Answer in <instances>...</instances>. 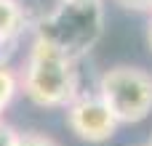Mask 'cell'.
I'll list each match as a JSON object with an SVG mask.
<instances>
[{
    "label": "cell",
    "instance_id": "1",
    "mask_svg": "<svg viewBox=\"0 0 152 146\" xmlns=\"http://www.w3.org/2000/svg\"><path fill=\"white\" fill-rule=\"evenodd\" d=\"M77 61L56 51L40 37H32V45L19 74V88L40 109H67L77 98Z\"/></svg>",
    "mask_w": 152,
    "mask_h": 146
},
{
    "label": "cell",
    "instance_id": "2",
    "mask_svg": "<svg viewBox=\"0 0 152 146\" xmlns=\"http://www.w3.org/2000/svg\"><path fill=\"white\" fill-rule=\"evenodd\" d=\"M104 35V5L102 3H59L35 24V37L45 40L72 61L83 59L96 48Z\"/></svg>",
    "mask_w": 152,
    "mask_h": 146
},
{
    "label": "cell",
    "instance_id": "3",
    "mask_svg": "<svg viewBox=\"0 0 152 146\" xmlns=\"http://www.w3.org/2000/svg\"><path fill=\"white\" fill-rule=\"evenodd\" d=\"M99 98L120 125H136L152 112V74L139 66H112L99 77Z\"/></svg>",
    "mask_w": 152,
    "mask_h": 146
},
{
    "label": "cell",
    "instance_id": "4",
    "mask_svg": "<svg viewBox=\"0 0 152 146\" xmlns=\"http://www.w3.org/2000/svg\"><path fill=\"white\" fill-rule=\"evenodd\" d=\"M67 128L88 144H104L110 141L120 122L115 120V114L110 112V106L96 96H77L69 106H67Z\"/></svg>",
    "mask_w": 152,
    "mask_h": 146
},
{
    "label": "cell",
    "instance_id": "5",
    "mask_svg": "<svg viewBox=\"0 0 152 146\" xmlns=\"http://www.w3.org/2000/svg\"><path fill=\"white\" fill-rule=\"evenodd\" d=\"M27 29V11L19 0H0V45L16 43Z\"/></svg>",
    "mask_w": 152,
    "mask_h": 146
},
{
    "label": "cell",
    "instance_id": "6",
    "mask_svg": "<svg viewBox=\"0 0 152 146\" xmlns=\"http://www.w3.org/2000/svg\"><path fill=\"white\" fill-rule=\"evenodd\" d=\"M16 90H19V74L0 64V114L8 109V104L13 101Z\"/></svg>",
    "mask_w": 152,
    "mask_h": 146
},
{
    "label": "cell",
    "instance_id": "7",
    "mask_svg": "<svg viewBox=\"0 0 152 146\" xmlns=\"http://www.w3.org/2000/svg\"><path fill=\"white\" fill-rule=\"evenodd\" d=\"M16 146H59V144L45 133H19Z\"/></svg>",
    "mask_w": 152,
    "mask_h": 146
},
{
    "label": "cell",
    "instance_id": "8",
    "mask_svg": "<svg viewBox=\"0 0 152 146\" xmlns=\"http://www.w3.org/2000/svg\"><path fill=\"white\" fill-rule=\"evenodd\" d=\"M115 5L126 8V11H136V13H152V0H112Z\"/></svg>",
    "mask_w": 152,
    "mask_h": 146
},
{
    "label": "cell",
    "instance_id": "9",
    "mask_svg": "<svg viewBox=\"0 0 152 146\" xmlns=\"http://www.w3.org/2000/svg\"><path fill=\"white\" fill-rule=\"evenodd\" d=\"M16 141H19V133L8 122L0 120V146H16Z\"/></svg>",
    "mask_w": 152,
    "mask_h": 146
},
{
    "label": "cell",
    "instance_id": "10",
    "mask_svg": "<svg viewBox=\"0 0 152 146\" xmlns=\"http://www.w3.org/2000/svg\"><path fill=\"white\" fill-rule=\"evenodd\" d=\"M147 45L152 51V13H150V24H147Z\"/></svg>",
    "mask_w": 152,
    "mask_h": 146
},
{
    "label": "cell",
    "instance_id": "11",
    "mask_svg": "<svg viewBox=\"0 0 152 146\" xmlns=\"http://www.w3.org/2000/svg\"><path fill=\"white\" fill-rule=\"evenodd\" d=\"M59 3H72V5H83V3H102V0H59Z\"/></svg>",
    "mask_w": 152,
    "mask_h": 146
},
{
    "label": "cell",
    "instance_id": "12",
    "mask_svg": "<svg viewBox=\"0 0 152 146\" xmlns=\"http://www.w3.org/2000/svg\"><path fill=\"white\" fill-rule=\"evenodd\" d=\"M147 144H150V146H152V136H150V141H147Z\"/></svg>",
    "mask_w": 152,
    "mask_h": 146
},
{
    "label": "cell",
    "instance_id": "13",
    "mask_svg": "<svg viewBox=\"0 0 152 146\" xmlns=\"http://www.w3.org/2000/svg\"><path fill=\"white\" fill-rule=\"evenodd\" d=\"M142 146H150V144H142Z\"/></svg>",
    "mask_w": 152,
    "mask_h": 146
}]
</instances>
